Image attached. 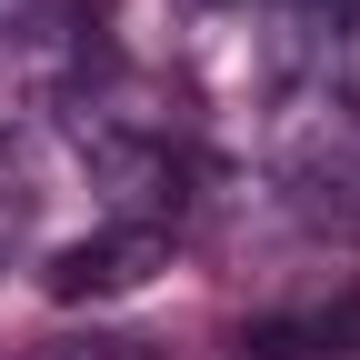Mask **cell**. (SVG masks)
I'll return each mask as SVG.
<instances>
[{"label":"cell","mask_w":360,"mask_h":360,"mask_svg":"<svg viewBox=\"0 0 360 360\" xmlns=\"http://www.w3.org/2000/svg\"><path fill=\"white\" fill-rule=\"evenodd\" d=\"M150 270H170V220H110V231L51 250L40 290L51 300H120V290H141Z\"/></svg>","instance_id":"6da1fadb"},{"label":"cell","mask_w":360,"mask_h":360,"mask_svg":"<svg viewBox=\"0 0 360 360\" xmlns=\"http://www.w3.org/2000/svg\"><path fill=\"white\" fill-rule=\"evenodd\" d=\"M330 80H340V101L360 110V0H350V20H340V40H330Z\"/></svg>","instance_id":"7a4b0ae2"}]
</instances>
